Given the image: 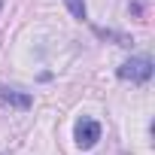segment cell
Returning <instances> with one entry per match:
<instances>
[{
	"mask_svg": "<svg viewBox=\"0 0 155 155\" xmlns=\"http://www.w3.org/2000/svg\"><path fill=\"white\" fill-rule=\"evenodd\" d=\"M0 101L9 104V107H18V110H28L34 97L25 94V91H15V88H0Z\"/></svg>",
	"mask_w": 155,
	"mask_h": 155,
	"instance_id": "3957f363",
	"label": "cell"
},
{
	"mask_svg": "<svg viewBox=\"0 0 155 155\" xmlns=\"http://www.w3.org/2000/svg\"><path fill=\"white\" fill-rule=\"evenodd\" d=\"M73 137H76V146L79 149H91L97 140H101V122L94 119H79L73 128Z\"/></svg>",
	"mask_w": 155,
	"mask_h": 155,
	"instance_id": "7a4b0ae2",
	"label": "cell"
},
{
	"mask_svg": "<svg viewBox=\"0 0 155 155\" xmlns=\"http://www.w3.org/2000/svg\"><path fill=\"white\" fill-rule=\"evenodd\" d=\"M64 6H67V12L76 18V21H85L88 18V9H85V0H64Z\"/></svg>",
	"mask_w": 155,
	"mask_h": 155,
	"instance_id": "277c9868",
	"label": "cell"
},
{
	"mask_svg": "<svg viewBox=\"0 0 155 155\" xmlns=\"http://www.w3.org/2000/svg\"><path fill=\"white\" fill-rule=\"evenodd\" d=\"M116 73H119V79H125V82H149L152 79V58H146V55L128 58Z\"/></svg>",
	"mask_w": 155,
	"mask_h": 155,
	"instance_id": "6da1fadb",
	"label": "cell"
},
{
	"mask_svg": "<svg viewBox=\"0 0 155 155\" xmlns=\"http://www.w3.org/2000/svg\"><path fill=\"white\" fill-rule=\"evenodd\" d=\"M0 6H3V3H0Z\"/></svg>",
	"mask_w": 155,
	"mask_h": 155,
	"instance_id": "5b68a950",
	"label": "cell"
}]
</instances>
